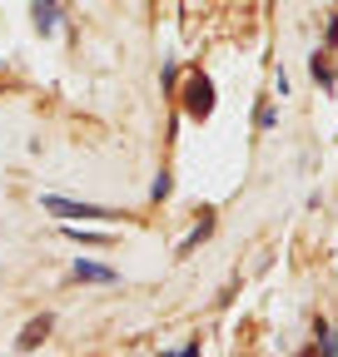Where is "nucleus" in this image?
Here are the masks:
<instances>
[{"instance_id": "obj_5", "label": "nucleus", "mask_w": 338, "mask_h": 357, "mask_svg": "<svg viewBox=\"0 0 338 357\" xmlns=\"http://www.w3.org/2000/svg\"><path fill=\"white\" fill-rule=\"evenodd\" d=\"M50 328H55V318H50V312H45V318H35V323H30V328H25L20 337H15V347H20V352H35L40 342H45V337H50Z\"/></svg>"}, {"instance_id": "obj_7", "label": "nucleus", "mask_w": 338, "mask_h": 357, "mask_svg": "<svg viewBox=\"0 0 338 357\" xmlns=\"http://www.w3.org/2000/svg\"><path fill=\"white\" fill-rule=\"evenodd\" d=\"M65 238H75V243H84V248H110V243H115L110 234H84V229H65Z\"/></svg>"}, {"instance_id": "obj_10", "label": "nucleus", "mask_w": 338, "mask_h": 357, "mask_svg": "<svg viewBox=\"0 0 338 357\" xmlns=\"http://www.w3.org/2000/svg\"><path fill=\"white\" fill-rule=\"evenodd\" d=\"M169 189H175V178L159 174V178H154V189H149V199H154V204H164V199H169Z\"/></svg>"}, {"instance_id": "obj_2", "label": "nucleus", "mask_w": 338, "mask_h": 357, "mask_svg": "<svg viewBox=\"0 0 338 357\" xmlns=\"http://www.w3.org/2000/svg\"><path fill=\"white\" fill-rule=\"evenodd\" d=\"M209 109H214V84H209L204 75H189V84H184V114L204 119Z\"/></svg>"}, {"instance_id": "obj_6", "label": "nucleus", "mask_w": 338, "mask_h": 357, "mask_svg": "<svg viewBox=\"0 0 338 357\" xmlns=\"http://www.w3.org/2000/svg\"><path fill=\"white\" fill-rule=\"evenodd\" d=\"M209 234H214V213H204V223H199V229H194V234H189V238L179 243V258H184V253H194V248H199V243H204Z\"/></svg>"}, {"instance_id": "obj_3", "label": "nucleus", "mask_w": 338, "mask_h": 357, "mask_svg": "<svg viewBox=\"0 0 338 357\" xmlns=\"http://www.w3.org/2000/svg\"><path fill=\"white\" fill-rule=\"evenodd\" d=\"M75 278L80 283H119V268H105L95 258H75Z\"/></svg>"}, {"instance_id": "obj_12", "label": "nucleus", "mask_w": 338, "mask_h": 357, "mask_svg": "<svg viewBox=\"0 0 338 357\" xmlns=\"http://www.w3.org/2000/svg\"><path fill=\"white\" fill-rule=\"evenodd\" d=\"M328 50H338V15L328 20Z\"/></svg>"}, {"instance_id": "obj_8", "label": "nucleus", "mask_w": 338, "mask_h": 357, "mask_svg": "<svg viewBox=\"0 0 338 357\" xmlns=\"http://www.w3.org/2000/svg\"><path fill=\"white\" fill-rule=\"evenodd\" d=\"M309 75H314V79H318V84H323V89H333V65H328V60H323V50H318V55H314V60H309Z\"/></svg>"}, {"instance_id": "obj_1", "label": "nucleus", "mask_w": 338, "mask_h": 357, "mask_svg": "<svg viewBox=\"0 0 338 357\" xmlns=\"http://www.w3.org/2000/svg\"><path fill=\"white\" fill-rule=\"evenodd\" d=\"M40 208L55 213V218H105V223L124 218L119 208H105V204H75V199H60V194H40Z\"/></svg>"}, {"instance_id": "obj_11", "label": "nucleus", "mask_w": 338, "mask_h": 357, "mask_svg": "<svg viewBox=\"0 0 338 357\" xmlns=\"http://www.w3.org/2000/svg\"><path fill=\"white\" fill-rule=\"evenodd\" d=\"M279 124V109L274 105H259V129H274Z\"/></svg>"}, {"instance_id": "obj_4", "label": "nucleus", "mask_w": 338, "mask_h": 357, "mask_svg": "<svg viewBox=\"0 0 338 357\" xmlns=\"http://www.w3.org/2000/svg\"><path fill=\"white\" fill-rule=\"evenodd\" d=\"M30 15H35V30L40 35H55L60 30V0H35Z\"/></svg>"}, {"instance_id": "obj_9", "label": "nucleus", "mask_w": 338, "mask_h": 357, "mask_svg": "<svg viewBox=\"0 0 338 357\" xmlns=\"http://www.w3.org/2000/svg\"><path fill=\"white\" fill-rule=\"evenodd\" d=\"M314 337H318V347H323V352H338V333H333V323H323V318H318V323H314Z\"/></svg>"}]
</instances>
